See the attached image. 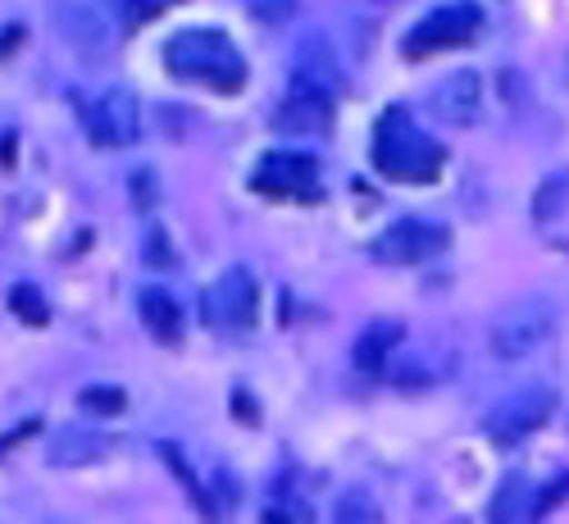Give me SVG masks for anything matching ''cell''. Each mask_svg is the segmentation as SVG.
I'll return each instance as SVG.
<instances>
[{
	"mask_svg": "<svg viewBox=\"0 0 569 524\" xmlns=\"http://www.w3.org/2000/svg\"><path fill=\"white\" fill-rule=\"evenodd\" d=\"M69 28H64V37L69 41H78V46H87V51H101L106 46V32H101V19H91L87 10H69V19H64Z\"/></svg>",
	"mask_w": 569,
	"mask_h": 524,
	"instance_id": "19",
	"label": "cell"
},
{
	"mask_svg": "<svg viewBox=\"0 0 569 524\" xmlns=\"http://www.w3.org/2000/svg\"><path fill=\"white\" fill-rule=\"evenodd\" d=\"M529 210H533L538 224H551V219H560V215L569 210V169H556V174H547V178L533 187Z\"/></svg>",
	"mask_w": 569,
	"mask_h": 524,
	"instance_id": "17",
	"label": "cell"
},
{
	"mask_svg": "<svg viewBox=\"0 0 569 524\" xmlns=\"http://www.w3.org/2000/svg\"><path fill=\"white\" fill-rule=\"evenodd\" d=\"M333 524H383V511H378V502H373L365 488H351V493L338 502Z\"/></svg>",
	"mask_w": 569,
	"mask_h": 524,
	"instance_id": "18",
	"label": "cell"
},
{
	"mask_svg": "<svg viewBox=\"0 0 569 524\" xmlns=\"http://www.w3.org/2000/svg\"><path fill=\"white\" fill-rule=\"evenodd\" d=\"M201 310L214 328H251L256 315H260V288L247 269H223L206 297H201Z\"/></svg>",
	"mask_w": 569,
	"mask_h": 524,
	"instance_id": "7",
	"label": "cell"
},
{
	"mask_svg": "<svg viewBox=\"0 0 569 524\" xmlns=\"http://www.w3.org/2000/svg\"><path fill=\"white\" fill-rule=\"evenodd\" d=\"M556 333V301L542 293L506 301L488 324V347L497 360H525Z\"/></svg>",
	"mask_w": 569,
	"mask_h": 524,
	"instance_id": "3",
	"label": "cell"
},
{
	"mask_svg": "<svg viewBox=\"0 0 569 524\" xmlns=\"http://www.w3.org/2000/svg\"><path fill=\"white\" fill-rule=\"evenodd\" d=\"M451 247V228L438 219H397L373 237V260L383 265H423Z\"/></svg>",
	"mask_w": 569,
	"mask_h": 524,
	"instance_id": "5",
	"label": "cell"
},
{
	"mask_svg": "<svg viewBox=\"0 0 569 524\" xmlns=\"http://www.w3.org/2000/svg\"><path fill=\"white\" fill-rule=\"evenodd\" d=\"M538 515V493L525 474H506L492 493V506H488V524H529Z\"/></svg>",
	"mask_w": 569,
	"mask_h": 524,
	"instance_id": "13",
	"label": "cell"
},
{
	"mask_svg": "<svg viewBox=\"0 0 569 524\" xmlns=\"http://www.w3.org/2000/svg\"><path fill=\"white\" fill-rule=\"evenodd\" d=\"M483 28V10L473 6V0H456V6H438L433 14H423L406 41H401V51L406 60H419V56H433V51H451V46H465L473 41Z\"/></svg>",
	"mask_w": 569,
	"mask_h": 524,
	"instance_id": "4",
	"label": "cell"
},
{
	"mask_svg": "<svg viewBox=\"0 0 569 524\" xmlns=\"http://www.w3.org/2000/svg\"><path fill=\"white\" fill-rule=\"evenodd\" d=\"M556 411V393L551 388H519L510 397H501L492 411H488V438L510 447V443H525L533 428H542Z\"/></svg>",
	"mask_w": 569,
	"mask_h": 524,
	"instance_id": "6",
	"label": "cell"
},
{
	"mask_svg": "<svg viewBox=\"0 0 569 524\" xmlns=\"http://www.w3.org/2000/svg\"><path fill=\"white\" fill-rule=\"evenodd\" d=\"M114 6H119V14H123L128 23H141L147 14H156V10L164 6V0H114Z\"/></svg>",
	"mask_w": 569,
	"mask_h": 524,
	"instance_id": "23",
	"label": "cell"
},
{
	"mask_svg": "<svg viewBox=\"0 0 569 524\" xmlns=\"http://www.w3.org/2000/svg\"><path fill=\"white\" fill-rule=\"evenodd\" d=\"M87 137L97 147H132L141 137V110H137V97L123 87H110L101 97H91L87 106Z\"/></svg>",
	"mask_w": 569,
	"mask_h": 524,
	"instance_id": "9",
	"label": "cell"
},
{
	"mask_svg": "<svg viewBox=\"0 0 569 524\" xmlns=\"http://www.w3.org/2000/svg\"><path fill=\"white\" fill-rule=\"evenodd\" d=\"M110 452V438L106 434H97V428H60V434L51 438V465H60V469H78V465H91V461H101Z\"/></svg>",
	"mask_w": 569,
	"mask_h": 524,
	"instance_id": "14",
	"label": "cell"
},
{
	"mask_svg": "<svg viewBox=\"0 0 569 524\" xmlns=\"http://www.w3.org/2000/svg\"><path fill=\"white\" fill-rule=\"evenodd\" d=\"M10 310L23 315L28 324H46V319H51V310H46V301H41V293L32 288V283H19V288L10 293Z\"/></svg>",
	"mask_w": 569,
	"mask_h": 524,
	"instance_id": "20",
	"label": "cell"
},
{
	"mask_svg": "<svg viewBox=\"0 0 569 524\" xmlns=\"http://www.w3.org/2000/svg\"><path fill=\"white\" fill-rule=\"evenodd\" d=\"M137 310H141V324H147L160 343H178L182 338V310L164 288H147L137 297Z\"/></svg>",
	"mask_w": 569,
	"mask_h": 524,
	"instance_id": "15",
	"label": "cell"
},
{
	"mask_svg": "<svg viewBox=\"0 0 569 524\" xmlns=\"http://www.w3.org/2000/svg\"><path fill=\"white\" fill-rule=\"evenodd\" d=\"M256 192L264 197H319V165L310 151H269L256 165Z\"/></svg>",
	"mask_w": 569,
	"mask_h": 524,
	"instance_id": "8",
	"label": "cell"
},
{
	"mask_svg": "<svg viewBox=\"0 0 569 524\" xmlns=\"http://www.w3.org/2000/svg\"><path fill=\"white\" fill-rule=\"evenodd\" d=\"M164 65L182 82H201L210 91H237L247 82V60L219 28H182L164 46Z\"/></svg>",
	"mask_w": 569,
	"mask_h": 524,
	"instance_id": "2",
	"label": "cell"
},
{
	"mask_svg": "<svg viewBox=\"0 0 569 524\" xmlns=\"http://www.w3.org/2000/svg\"><path fill=\"white\" fill-rule=\"evenodd\" d=\"M151 265H169L173 260V251H164V233H151Z\"/></svg>",
	"mask_w": 569,
	"mask_h": 524,
	"instance_id": "24",
	"label": "cell"
},
{
	"mask_svg": "<svg viewBox=\"0 0 569 524\" xmlns=\"http://www.w3.org/2000/svg\"><path fill=\"white\" fill-rule=\"evenodd\" d=\"M292 82H306V87H319V91H333L342 87V69H338V56L333 46H328L323 37H306L301 51H297V78Z\"/></svg>",
	"mask_w": 569,
	"mask_h": 524,
	"instance_id": "12",
	"label": "cell"
},
{
	"mask_svg": "<svg viewBox=\"0 0 569 524\" xmlns=\"http://www.w3.org/2000/svg\"><path fill=\"white\" fill-rule=\"evenodd\" d=\"M123 402H128V397H123L119 388H87V393H82V406L97 411V415H119Z\"/></svg>",
	"mask_w": 569,
	"mask_h": 524,
	"instance_id": "22",
	"label": "cell"
},
{
	"mask_svg": "<svg viewBox=\"0 0 569 524\" xmlns=\"http://www.w3.org/2000/svg\"><path fill=\"white\" fill-rule=\"evenodd\" d=\"M397 338H401V324L397 319H378V324H369L365 328V338L356 343V365L360 369H383V360H388V352L397 347Z\"/></svg>",
	"mask_w": 569,
	"mask_h": 524,
	"instance_id": "16",
	"label": "cell"
},
{
	"mask_svg": "<svg viewBox=\"0 0 569 524\" xmlns=\"http://www.w3.org/2000/svg\"><path fill=\"white\" fill-rule=\"evenodd\" d=\"M328 119H333V97L319 91V87L292 82L288 101H282V110H278V128H288V132H315V128H328Z\"/></svg>",
	"mask_w": 569,
	"mask_h": 524,
	"instance_id": "11",
	"label": "cell"
},
{
	"mask_svg": "<svg viewBox=\"0 0 569 524\" xmlns=\"http://www.w3.org/2000/svg\"><path fill=\"white\" fill-rule=\"evenodd\" d=\"M429 110H433L442 123H451V128L473 123V119H479V110H483V82H479V73H473V69L447 73V78L433 87Z\"/></svg>",
	"mask_w": 569,
	"mask_h": 524,
	"instance_id": "10",
	"label": "cell"
},
{
	"mask_svg": "<svg viewBox=\"0 0 569 524\" xmlns=\"http://www.w3.org/2000/svg\"><path fill=\"white\" fill-rule=\"evenodd\" d=\"M369 160H373L378 174L392 178V182H433L442 174L447 151L410 119V110L397 106V110H388L383 119H378Z\"/></svg>",
	"mask_w": 569,
	"mask_h": 524,
	"instance_id": "1",
	"label": "cell"
},
{
	"mask_svg": "<svg viewBox=\"0 0 569 524\" xmlns=\"http://www.w3.org/2000/svg\"><path fill=\"white\" fill-rule=\"evenodd\" d=\"M247 10L264 23V28H278V23H288L297 14V0H247Z\"/></svg>",
	"mask_w": 569,
	"mask_h": 524,
	"instance_id": "21",
	"label": "cell"
}]
</instances>
